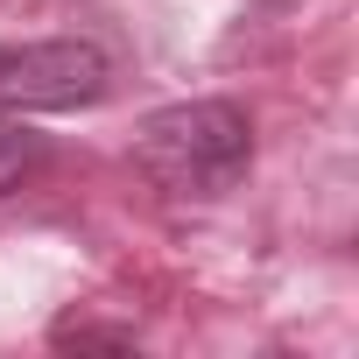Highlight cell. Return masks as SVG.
Here are the masks:
<instances>
[{
	"instance_id": "6da1fadb",
	"label": "cell",
	"mask_w": 359,
	"mask_h": 359,
	"mask_svg": "<svg viewBox=\"0 0 359 359\" xmlns=\"http://www.w3.org/2000/svg\"><path fill=\"white\" fill-rule=\"evenodd\" d=\"M134 162L169 198H226L254 162V127L226 99H184L141 120Z\"/></svg>"
},
{
	"instance_id": "7a4b0ae2",
	"label": "cell",
	"mask_w": 359,
	"mask_h": 359,
	"mask_svg": "<svg viewBox=\"0 0 359 359\" xmlns=\"http://www.w3.org/2000/svg\"><path fill=\"white\" fill-rule=\"evenodd\" d=\"M113 64L85 36L50 43H0V113H71L106 92Z\"/></svg>"
},
{
	"instance_id": "3957f363",
	"label": "cell",
	"mask_w": 359,
	"mask_h": 359,
	"mask_svg": "<svg viewBox=\"0 0 359 359\" xmlns=\"http://www.w3.org/2000/svg\"><path fill=\"white\" fill-rule=\"evenodd\" d=\"M36 155H43V148H36V134H29V127L0 120V198H8V191L22 184V176L36 169Z\"/></svg>"
}]
</instances>
